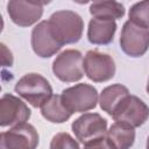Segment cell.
Instances as JSON below:
<instances>
[{"label": "cell", "instance_id": "cell-1", "mask_svg": "<svg viewBox=\"0 0 149 149\" xmlns=\"http://www.w3.org/2000/svg\"><path fill=\"white\" fill-rule=\"evenodd\" d=\"M48 22L52 34L62 45L77 43L83 36L84 21L76 12L57 10L50 15Z\"/></svg>", "mask_w": 149, "mask_h": 149}, {"label": "cell", "instance_id": "cell-2", "mask_svg": "<svg viewBox=\"0 0 149 149\" xmlns=\"http://www.w3.org/2000/svg\"><path fill=\"white\" fill-rule=\"evenodd\" d=\"M14 91L36 108L41 107V105L52 95V87L49 80L35 72L22 76L15 84Z\"/></svg>", "mask_w": 149, "mask_h": 149}, {"label": "cell", "instance_id": "cell-3", "mask_svg": "<svg viewBox=\"0 0 149 149\" xmlns=\"http://www.w3.org/2000/svg\"><path fill=\"white\" fill-rule=\"evenodd\" d=\"M61 98L64 106L71 114L93 109L99 100L97 88L85 83L76 84L63 90L61 93Z\"/></svg>", "mask_w": 149, "mask_h": 149}, {"label": "cell", "instance_id": "cell-4", "mask_svg": "<svg viewBox=\"0 0 149 149\" xmlns=\"http://www.w3.org/2000/svg\"><path fill=\"white\" fill-rule=\"evenodd\" d=\"M115 123L125 125L132 128L142 126L149 118L148 105L136 95H127L112 114Z\"/></svg>", "mask_w": 149, "mask_h": 149}, {"label": "cell", "instance_id": "cell-5", "mask_svg": "<svg viewBox=\"0 0 149 149\" xmlns=\"http://www.w3.org/2000/svg\"><path fill=\"white\" fill-rule=\"evenodd\" d=\"M54 74L64 83H74L84 76V58L79 50L66 49L52 62Z\"/></svg>", "mask_w": 149, "mask_h": 149}, {"label": "cell", "instance_id": "cell-6", "mask_svg": "<svg viewBox=\"0 0 149 149\" xmlns=\"http://www.w3.org/2000/svg\"><path fill=\"white\" fill-rule=\"evenodd\" d=\"M120 48L129 57H141L149 49V29L126 21L120 34Z\"/></svg>", "mask_w": 149, "mask_h": 149}, {"label": "cell", "instance_id": "cell-7", "mask_svg": "<svg viewBox=\"0 0 149 149\" xmlns=\"http://www.w3.org/2000/svg\"><path fill=\"white\" fill-rule=\"evenodd\" d=\"M115 62L108 54L98 50H88L84 57V72L94 83H104L115 74Z\"/></svg>", "mask_w": 149, "mask_h": 149}, {"label": "cell", "instance_id": "cell-8", "mask_svg": "<svg viewBox=\"0 0 149 149\" xmlns=\"http://www.w3.org/2000/svg\"><path fill=\"white\" fill-rule=\"evenodd\" d=\"M71 128L76 139L87 144L106 136L107 120L98 113H84L72 122Z\"/></svg>", "mask_w": 149, "mask_h": 149}, {"label": "cell", "instance_id": "cell-9", "mask_svg": "<svg viewBox=\"0 0 149 149\" xmlns=\"http://www.w3.org/2000/svg\"><path fill=\"white\" fill-rule=\"evenodd\" d=\"M38 140L35 127L30 123H22L0 134V149H36Z\"/></svg>", "mask_w": 149, "mask_h": 149}, {"label": "cell", "instance_id": "cell-10", "mask_svg": "<svg viewBox=\"0 0 149 149\" xmlns=\"http://www.w3.org/2000/svg\"><path fill=\"white\" fill-rule=\"evenodd\" d=\"M43 1L34 0H10L7 3L9 19L20 27H29L40 21L43 15Z\"/></svg>", "mask_w": 149, "mask_h": 149}, {"label": "cell", "instance_id": "cell-11", "mask_svg": "<svg viewBox=\"0 0 149 149\" xmlns=\"http://www.w3.org/2000/svg\"><path fill=\"white\" fill-rule=\"evenodd\" d=\"M31 112L20 98L13 94H3L0 101V126L15 127L27 123Z\"/></svg>", "mask_w": 149, "mask_h": 149}, {"label": "cell", "instance_id": "cell-12", "mask_svg": "<svg viewBox=\"0 0 149 149\" xmlns=\"http://www.w3.org/2000/svg\"><path fill=\"white\" fill-rule=\"evenodd\" d=\"M30 43L34 52L41 58H49L56 55L63 47L52 34L48 20L38 22L33 28Z\"/></svg>", "mask_w": 149, "mask_h": 149}, {"label": "cell", "instance_id": "cell-13", "mask_svg": "<svg viewBox=\"0 0 149 149\" xmlns=\"http://www.w3.org/2000/svg\"><path fill=\"white\" fill-rule=\"evenodd\" d=\"M116 22L113 20L92 17L88 22L87 40L95 45H106L114 40Z\"/></svg>", "mask_w": 149, "mask_h": 149}, {"label": "cell", "instance_id": "cell-14", "mask_svg": "<svg viewBox=\"0 0 149 149\" xmlns=\"http://www.w3.org/2000/svg\"><path fill=\"white\" fill-rule=\"evenodd\" d=\"M42 116L52 123H63L71 118V113L64 106L61 94H52L40 107Z\"/></svg>", "mask_w": 149, "mask_h": 149}, {"label": "cell", "instance_id": "cell-15", "mask_svg": "<svg viewBox=\"0 0 149 149\" xmlns=\"http://www.w3.org/2000/svg\"><path fill=\"white\" fill-rule=\"evenodd\" d=\"M127 95H129V91L126 86H123L121 84L109 85V86L105 87L99 95L100 108L112 116L115 108Z\"/></svg>", "mask_w": 149, "mask_h": 149}, {"label": "cell", "instance_id": "cell-16", "mask_svg": "<svg viewBox=\"0 0 149 149\" xmlns=\"http://www.w3.org/2000/svg\"><path fill=\"white\" fill-rule=\"evenodd\" d=\"M90 13L93 17L118 20L125 15V6L118 1H94L90 5Z\"/></svg>", "mask_w": 149, "mask_h": 149}, {"label": "cell", "instance_id": "cell-17", "mask_svg": "<svg viewBox=\"0 0 149 149\" xmlns=\"http://www.w3.org/2000/svg\"><path fill=\"white\" fill-rule=\"evenodd\" d=\"M106 137L116 149H129L135 141V130L125 125L113 123L109 129H107Z\"/></svg>", "mask_w": 149, "mask_h": 149}, {"label": "cell", "instance_id": "cell-18", "mask_svg": "<svg viewBox=\"0 0 149 149\" xmlns=\"http://www.w3.org/2000/svg\"><path fill=\"white\" fill-rule=\"evenodd\" d=\"M128 16L133 23L149 29V0L134 3L129 9Z\"/></svg>", "mask_w": 149, "mask_h": 149}, {"label": "cell", "instance_id": "cell-19", "mask_svg": "<svg viewBox=\"0 0 149 149\" xmlns=\"http://www.w3.org/2000/svg\"><path fill=\"white\" fill-rule=\"evenodd\" d=\"M50 149H80L79 143L69 133H57L50 142Z\"/></svg>", "mask_w": 149, "mask_h": 149}, {"label": "cell", "instance_id": "cell-20", "mask_svg": "<svg viewBox=\"0 0 149 149\" xmlns=\"http://www.w3.org/2000/svg\"><path fill=\"white\" fill-rule=\"evenodd\" d=\"M84 149H116L113 143L106 137H101L98 140H94L87 144H84Z\"/></svg>", "mask_w": 149, "mask_h": 149}, {"label": "cell", "instance_id": "cell-21", "mask_svg": "<svg viewBox=\"0 0 149 149\" xmlns=\"http://www.w3.org/2000/svg\"><path fill=\"white\" fill-rule=\"evenodd\" d=\"M1 61H2V65L3 66H12L13 65V55L10 52V50L3 44L1 43Z\"/></svg>", "mask_w": 149, "mask_h": 149}, {"label": "cell", "instance_id": "cell-22", "mask_svg": "<svg viewBox=\"0 0 149 149\" xmlns=\"http://www.w3.org/2000/svg\"><path fill=\"white\" fill-rule=\"evenodd\" d=\"M146 149H149V136L147 139V146H146Z\"/></svg>", "mask_w": 149, "mask_h": 149}, {"label": "cell", "instance_id": "cell-23", "mask_svg": "<svg viewBox=\"0 0 149 149\" xmlns=\"http://www.w3.org/2000/svg\"><path fill=\"white\" fill-rule=\"evenodd\" d=\"M146 90H147V92H148V94H149V80H148V84H147V87H146Z\"/></svg>", "mask_w": 149, "mask_h": 149}]
</instances>
